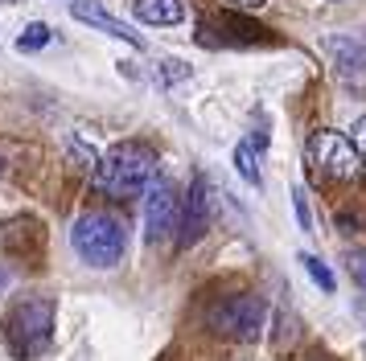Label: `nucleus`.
I'll use <instances>...</instances> for the list:
<instances>
[{"label": "nucleus", "mask_w": 366, "mask_h": 361, "mask_svg": "<svg viewBox=\"0 0 366 361\" xmlns=\"http://www.w3.org/2000/svg\"><path fill=\"white\" fill-rule=\"evenodd\" d=\"M234 168H239V177L247 180V185H259V152H255L251 140L234 148Z\"/></svg>", "instance_id": "11"}, {"label": "nucleus", "mask_w": 366, "mask_h": 361, "mask_svg": "<svg viewBox=\"0 0 366 361\" xmlns=\"http://www.w3.org/2000/svg\"><path fill=\"white\" fill-rule=\"evenodd\" d=\"M66 152H70V161L79 164V168H86V173L99 164V152L91 144H83V136H66Z\"/></svg>", "instance_id": "14"}, {"label": "nucleus", "mask_w": 366, "mask_h": 361, "mask_svg": "<svg viewBox=\"0 0 366 361\" xmlns=\"http://www.w3.org/2000/svg\"><path fill=\"white\" fill-rule=\"evenodd\" d=\"M9 292V271H4V267H0V295Z\"/></svg>", "instance_id": "20"}, {"label": "nucleus", "mask_w": 366, "mask_h": 361, "mask_svg": "<svg viewBox=\"0 0 366 361\" xmlns=\"http://www.w3.org/2000/svg\"><path fill=\"white\" fill-rule=\"evenodd\" d=\"M267 320V304L264 295H231L210 308V328L218 337H231V341H255L264 332Z\"/></svg>", "instance_id": "5"}, {"label": "nucleus", "mask_w": 366, "mask_h": 361, "mask_svg": "<svg viewBox=\"0 0 366 361\" xmlns=\"http://www.w3.org/2000/svg\"><path fill=\"white\" fill-rule=\"evenodd\" d=\"M0 177H4V156H0Z\"/></svg>", "instance_id": "21"}, {"label": "nucleus", "mask_w": 366, "mask_h": 361, "mask_svg": "<svg viewBox=\"0 0 366 361\" xmlns=\"http://www.w3.org/2000/svg\"><path fill=\"white\" fill-rule=\"evenodd\" d=\"M362 46H366V33H362Z\"/></svg>", "instance_id": "22"}, {"label": "nucleus", "mask_w": 366, "mask_h": 361, "mask_svg": "<svg viewBox=\"0 0 366 361\" xmlns=\"http://www.w3.org/2000/svg\"><path fill=\"white\" fill-rule=\"evenodd\" d=\"M231 4H239V9H259L264 0H231Z\"/></svg>", "instance_id": "19"}, {"label": "nucleus", "mask_w": 366, "mask_h": 361, "mask_svg": "<svg viewBox=\"0 0 366 361\" xmlns=\"http://www.w3.org/2000/svg\"><path fill=\"white\" fill-rule=\"evenodd\" d=\"M157 177V152L144 144H116L95 164V185L107 197H140Z\"/></svg>", "instance_id": "1"}, {"label": "nucleus", "mask_w": 366, "mask_h": 361, "mask_svg": "<svg viewBox=\"0 0 366 361\" xmlns=\"http://www.w3.org/2000/svg\"><path fill=\"white\" fill-rule=\"evenodd\" d=\"M70 246H74V255L86 263V267H116L124 259V250H128V226L112 218V213H83L74 230H70Z\"/></svg>", "instance_id": "3"}, {"label": "nucleus", "mask_w": 366, "mask_h": 361, "mask_svg": "<svg viewBox=\"0 0 366 361\" xmlns=\"http://www.w3.org/2000/svg\"><path fill=\"white\" fill-rule=\"evenodd\" d=\"M305 161H309L313 173L333 177V180H354L362 173V152L350 144L342 131H330V128L313 131V140L305 148Z\"/></svg>", "instance_id": "4"}, {"label": "nucleus", "mask_w": 366, "mask_h": 361, "mask_svg": "<svg viewBox=\"0 0 366 361\" xmlns=\"http://www.w3.org/2000/svg\"><path fill=\"white\" fill-rule=\"evenodd\" d=\"M54 337V300L50 295H25L4 316V341L21 361L37 357L50 349Z\"/></svg>", "instance_id": "2"}, {"label": "nucleus", "mask_w": 366, "mask_h": 361, "mask_svg": "<svg viewBox=\"0 0 366 361\" xmlns=\"http://www.w3.org/2000/svg\"><path fill=\"white\" fill-rule=\"evenodd\" d=\"M50 37H54L50 25H46V21H34V25H25V33L17 37V49L21 54H34V49L50 46Z\"/></svg>", "instance_id": "12"}, {"label": "nucleus", "mask_w": 366, "mask_h": 361, "mask_svg": "<svg viewBox=\"0 0 366 361\" xmlns=\"http://www.w3.org/2000/svg\"><path fill=\"white\" fill-rule=\"evenodd\" d=\"M346 271L358 288H366V250H346Z\"/></svg>", "instance_id": "15"}, {"label": "nucleus", "mask_w": 366, "mask_h": 361, "mask_svg": "<svg viewBox=\"0 0 366 361\" xmlns=\"http://www.w3.org/2000/svg\"><path fill=\"white\" fill-rule=\"evenodd\" d=\"M350 144L358 148V152H366V115L354 119V140H350Z\"/></svg>", "instance_id": "18"}, {"label": "nucleus", "mask_w": 366, "mask_h": 361, "mask_svg": "<svg viewBox=\"0 0 366 361\" xmlns=\"http://www.w3.org/2000/svg\"><path fill=\"white\" fill-rule=\"evenodd\" d=\"M292 205H297L300 230H313V218H309V201H305V189H292Z\"/></svg>", "instance_id": "17"}, {"label": "nucleus", "mask_w": 366, "mask_h": 361, "mask_svg": "<svg viewBox=\"0 0 366 361\" xmlns=\"http://www.w3.org/2000/svg\"><path fill=\"white\" fill-rule=\"evenodd\" d=\"M132 9L144 25H182L185 21V0H136Z\"/></svg>", "instance_id": "9"}, {"label": "nucleus", "mask_w": 366, "mask_h": 361, "mask_svg": "<svg viewBox=\"0 0 366 361\" xmlns=\"http://www.w3.org/2000/svg\"><path fill=\"white\" fill-rule=\"evenodd\" d=\"M182 226V193L165 177H152L144 189V238L165 243L173 230Z\"/></svg>", "instance_id": "6"}, {"label": "nucleus", "mask_w": 366, "mask_h": 361, "mask_svg": "<svg viewBox=\"0 0 366 361\" xmlns=\"http://www.w3.org/2000/svg\"><path fill=\"white\" fill-rule=\"evenodd\" d=\"M206 213H210V197H206V185H198L194 189V197H189V205H182V243H194V238H202V230H206Z\"/></svg>", "instance_id": "10"}, {"label": "nucleus", "mask_w": 366, "mask_h": 361, "mask_svg": "<svg viewBox=\"0 0 366 361\" xmlns=\"http://www.w3.org/2000/svg\"><path fill=\"white\" fill-rule=\"evenodd\" d=\"M300 263H305V271L313 275V283H317V288H321L325 295L337 292V279H333V271H330V267H325L321 259H317V255H300Z\"/></svg>", "instance_id": "13"}, {"label": "nucleus", "mask_w": 366, "mask_h": 361, "mask_svg": "<svg viewBox=\"0 0 366 361\" xmlns=\"http://www.w3.org/2000/svg\"><path fill=\"white\" fill-rule=\"evenodd\" d=\"M182 78H189V66L185 62H177V58H169V62H161V82H182Z\"/></svg>", "instance_id": "16"}, {"label": "nucleus", "mask_w": 366, "mask_h": 361, "mask_svg": "<svg viewBox=\"0 0 366 361\" xmlns=\"http://www.w3.org/2000/svg\"><path fill=\"white\" fill-rule=\"evenodd\" d=\"M70 13H74V21H83V25H95L99 33H107V37H119V41H128V46H144V37L140 33H132L124 21H116V16L103 9L99 0H70Z\"/></svg>", "instance_id": "8"}, {"label": "nucleus", "mask_w": 366, "mask_h": 361, "mask_svg": "<svg viewBox=\"0 0 366 361\" xmlns=\"http://www.w3.org/2000/svg\"><path fill=\"white\" fill-rule=\"evenodd\" d=\"M321 49H325V58L333 66V78L342 82L346 91H354V95H366V46L362 41L333 33V37L321 41Z\"/></svg>", "instance_id": "7"}]
</instances>
